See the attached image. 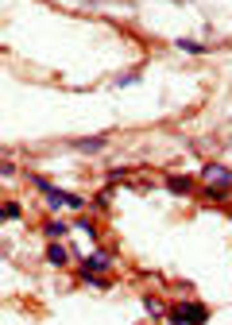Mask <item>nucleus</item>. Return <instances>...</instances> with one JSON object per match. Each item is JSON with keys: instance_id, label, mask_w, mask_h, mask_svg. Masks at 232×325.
<instances>
[{"instance_id": "6", "label": "nucleus", "mask_w": 232, "mask_h": 325, "mask_svg": "<svg viewBox=\"0 0 232 325\" xmlns=\"http://www.w3.org/2000/svg\"><path fill=\"white\" fill-rule=\"evenodd\" d=\"M178 46H182L186 54H202V43H194V39H178Z\"/></svg>"}, {"instance_id": "4", "label": "nucleus", "mask_w": 232, "mask_h": 325, "mask_svg": "<svg viewBox=\"0 0 232 325\" xmlns=\"http://www.w3.org/2000/svg\"><path fill=\"white\" fill-rule=\"evenodd\" d=\"M104 136H89V140H78V151H101Z\"/></svg>"}, {"instance_id": "2", "label": "nucleus", "mask_w": 232, "mask_h": 325, "mask_svg": "<svg viewBox=\"0 0 232 325\" xmlns=\"http://www.w3.org/2000/svg\"><path fill=\"white\" fill-rule=\"evenodd\" d=\"M205 178H209V182H217V186H224V182H232V174L224 170V166H205Z\"/></svg>"}, {"instance_id": "3", "label": "nucleus", "mask_w": 232, "mask_h": 325, "mask_svg": "<svg viewBox=\"0 0 232 325\" xmlns=\"http://www.w3.org/2000/svg\"><path fill=\"white\" fill-rule=\"evenodd\" d=\"M174 318H178V322H202L205 310H202V306H186V310H178Z\"/></svg>"}, {"instance_id": "8", "label": "nucleus", "mask_w": 232, "mask_h": 325, "mask_svg": "<svg viewBox=\"0 0 232 325\" xmlns=\"http://www.w3.org/2000/svg\"><path fill=\"white\" fill-rule=\"evenodd\" d=\"M170 190H178V194H186V190H190V182H186V178H170Z\"/></svg>"}, {"instance_id": "1", "label": "nucleus", "mask_w": 232, "mask_h": 325, "mask_svg": "<svg viewBox=\"0 0 232 325\" xmlns=\"http://www.w3.org/2000/svg\"><path fill=\"white\" fill-rule=\"evenodd\" d=\"M39 190H43L46 198L54 202V206H66V209H82V206H86V202H82L78 194H62V190H54V186H50L46 178H39Z\"/></svg>"}, {"instance_id": "5", "label": "nucleus", "mask_w": 232, "mask_h": 325, "mask_svg": "<svg viewBox=\"0 0 232 325\" xmlns=\"http://www.w3.org/2000/svg\"><path fill=\"white\" fill-rule=\"evenodd\" d=\"M101 267H108V256L104 252H97L93 260H86V271H101Z\"/></svg>"}, {"instance_id": "7", "label": "nucleus", "mask_w": 232, "mask_h": 325, "mask_svg": "<svg viewBox=\"0 0 232 325\" xmlns=\"http://www.w3.org/2000/svg\"><path fill=\"white\" fill-rule=\"evenodd\" d=\"M46 256H50V264H66V252L58 248V244H54V248H50V252H46Z\"/></svg>"}]
</instances>
